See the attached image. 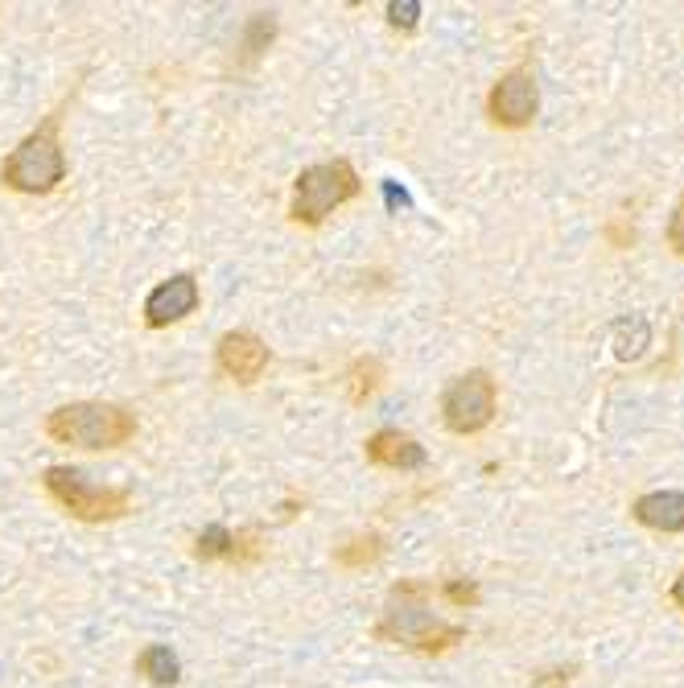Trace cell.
I'll return each instance as SVG.
<instances>
[{
	"instance_id": "cell-11",
	"label": "cell",
	"mask_w": 684,
	"mask_h": 688,
	"mask_svg": "<svg viewBox=\"0 0 684 688\" xmlns=\"http://www.w3.org/2000/svg\"><path fill=\"white\" fill-rule=\"evenodd\" d=\"M631 520L647 532L680 536L684 532V491H647L631 503Z\"/></svg>"
},
{
	"instance_id": "cell-18",
	"label": "cell",
	"mask_w": 684,
	"mask_h": 688,
	"mask_svg": "<svg viewBox=\"0 0 684 688\" xmlns=\"http://www.w3.org/2000/svg\"><path fill=\"white\" fill-rule=\"evenodd\" d=\"M441 598L466 610V606H478V586L470 577H446V581H441Z\"/></svg>"
},
{
	"instance_id": "cell-16",
	"label": "cell",
	"mask_w": 684,
	"mask_h": 688,
	"mask_svg": "<svg viewBox=\"0 0 684 688\" xmlns=\"http://www.w3.org/2000/svg\"><path fill=\"white\" fill-rule=\"evenodd\" d=\"M272 38H277V17H272V13H252V21L244 29V42H239V50H244V54H239V62H244V66L256 62L268 50Z\"/></svg>"
},
{
	"instance_id": "cell-19",
	"label": "cell",
	"mask_w": 684,
	"mask_h": 688,
	"mask_svg": "<svg viewBox=\"0 0 684 688\" xmlns=\"http://www.w3.org/2000/svg\"><path fill=\"white\" fill-rule=\"evenodd\" d=\"M388 21H392V29L413 33L417 21H421V0H392V5H388Z\"/></svg>"
},
{
	"instance_id": "cell-9",
	"label": "cell",
	"mask_w": 684,
	"mask_h": 688,
	"mask_svg": "<svg viewBox=\"0 0 684 688\" xmlns=\"http://www.w3.org/2000/svg\"><path fill=\"white\" fill-rule=\"evenodd\" d=\"M198 281L194 277H169V281H161L153 293H149V301H145V322L153 326V330H165V326H174V322H182V318H190L194 309H198Z\"/></svg>"
},
{
	"instance_id": "cell-3",
	"label": "cell",
	"mask_w": 684,
	"mask_h": 688,
	"mask_svg": "<svg viewBox=\"0 0 684 688\" xmlns=\"http://www.w3.org/2000/svg\"><path fill=\"white\" fill-rule=\"evenodd\" d=\"M62 178H66V153L58 141V112H54L38 132H29L5 157L0 182L17 194H50V190H58Z\"/></svg>"
},
{
	"instance_id": "cell-12",
	"label": "cell",
	"mask_w": 684,
	"mask_h": 688,
	"mask_svg": "<svg viewBox=\"0 0 684 688\" xmlns=\"http://www.w3.org/2000/svg\"><path fill=\"white\" fill-rule=\"evenodd\" d=\"M367 458L384 470H417V466H425V445L413 433L380 429L367 437Z\"/></svg>"
},
{
	"instance_id": "cell-17",
	"label": "cell",
	"mask_w": 684,
	"mask_h": 688,
	"mask_svg": "<svg viewBox=\"0 0 684 688\" xmlns=\"http://www.w3.org/2000/svg\"><path fill=\"white\" fill-rule=\"evenodd\" d=\"M643 351H647V322L643 318L614 322V355H619V359H639Z\"/></svg>"
},
{
	"instance_id": "cell-4",
	"label": "cell",
	"mask_w": 684,
	"mask_h": 688,
	"mask_svg": "<svg viewBox=\"0 0 684 688\" xmlns=\"http://www.w3.org/2000/svg\"><path fill=\"white\" fill-rule=\"evenodd\" d=\"M363 190L355 165L347 157L334 161H318L310 169H301L293 182V202H289V219L301 227H318L326 223V215H334L342 202H351Z\"/></svg>"
},
{
	"instance_id": "cell-14",
	"label": "cell",
	"mask_w": 684,
	"mask_h": 688,
	"mask_svg": "<svg viewBox=\"0 0 684 688\" xmlns=\"http://www.w3.org/2000/svg\"><path fill=\"white\" fill-rule=\"evenodd\" d=\"M384 384V363L375 359V355H363L351 363L347 371V392H351V404H367L375 392H380Z\"/></svg>"
},
{
	"instance_id": "cell-2",
	"label": "cell",
	"mask_w": 684,
	"mask_h": 688,
	"mask_svg": "<svg viewBox=\"0 0 684 688\" xmlns=\"http://www.w3.org/2000/svg\"><path fill=\"white\" fill-rule=\"evenodd\" d=\"M46 433L58 445H75V450H116L136 433V417L120 404L79 400L54 408L46 417Z\"/></svg>"
},
{
	"instance_id": "cell-7",
	"label": "cell",
	"mask_w": 684,
	"mask_h": 688,
	"mask_svg": "<svg viewBox=\"0 0 684 688\" xmlns=\"http://www.w3.org/2000/svg\"><path fill=\"white\" fill-rule=\"evenodd\" d=\"M536 108H540V87L532 66H511L487 95V116L499 128H528L536 120Z\"/></svg>"
},
{
	"instance_id": "cell-5",
	"label": "cell",
	"mask_w": 684,
	"mask_h": 688,
	"mask_svg": "<svg viewBox=\"0 0 684 688\" xmlns=\"http://www.w3.org/2000/svg\"><path fill=\"white\" fill-rule=\"evenodd\" d=\"M42 483L83 524H112V520H124V515L132 511V495L124 487H95L71 466H50Z\"/></svg>"
},
{
	"instance_id": "cell-20",
	"label": "cell",
	"mask_w": 684,
	"mask_h": 688,
	"mask_svg": "<svg viewBox=\"0 0 684 688\" xmlns=\"http://www.w3.org/2000/svg\"><path fill=\"white\" fill-rule=\"evenodd\" d=\"M668 248H672L676 256H684V194L676 198L672 215H668Z\"/></svg>"
},
{
	"instance_id": "cell-13",
	"label": "cell",
	"mask_w": 684,
	"mask_h": 688,
	"mask_svg": "<svg viewBox=\"0 0 684 688\" xmlns=\"http://www.w3.org/2000/svg\"><path fill=\"white\" fill-rule=\"evenodd\" d=\"M380 557H384V536L380 532H359L347 544H338V553H334V561L342 569H367V565H375Z\"/></svg>"
},
{
	"instance_id": "cell-10",
	"label": "cell",
	"mask_w": 684,
	"mask_h": 688,
	"mask_svg": "<svg viewBox=\"0 0 684 688\" xmlns=\"http://www.w3.org/2000/svg\"><path fill=\"white\" fill-rule=\"evenodd\" d=\"M198 561H227V565H252L264 557V544L256 532H227L223 524H211L194 540Z\"/></svg>"
},
{
	"instance_id": "cell-1",
	"label": "cell",
	"mask_w": 684,
	"mask_h": 688,
	"mask_svg": "<svg viewBox=\"0 0 684 688\" xmlns=\"http://www.w3.org/2000/svg\"><path fill=\"white\" fill-rule=\"evenodd\" d=\"M375 639L400 643L408 651H421V656H446L450 647L466 639V627L433 618L425 581H396L388 590V606L380 614V623H375Z\"/></svg>"
},
{
	"instance_id": "cell-15",
	"label": "cell",
	"mask_w": 684,
	"mask_h": 688,
	"mask_svg": "<svg viewBox=\"0 0 684 688\" xmlns=\"http://www.w3.org/2000/svg\"><path fill=\"white\" fill-rule=\"evenodd\" d=\"M136 668H141V676L145 680H153V684H178V676H182V664H178V656L169 647H161V643H153V647H145L141 651V660H136Z\"/></svg>"
},
{
	"instance_id": "cell-22",
	"label": "cell",
	"mask_w": 684,
	"mask_h": 688,
	"mask_svg": "<svg viewBox=\"0 0 684 688\" xmlns=\"http://www.w3.org/2000/svg\"><path fill=\"white\" fill-rule=\"evenodd\" d=\"M668 598H672V606L684 614V569L676 573V581H672V590H668Z\"/></svg>"
},
{
	"instance_id": "cell-21",
	"label": "cell",
	"mask_w": 684,
	"mask_h": 688,
	"mask_svg": "<svg viewBox=\"0 0 684 688\" xmlns=\"http://www.w3.org/2000/svg\"><path fill=\"white\" fill-rule=\"evenodd\" d=\"M573 680V668H557V672H544V676H536L532 684L536 688H565Z\"/></svg>"
},
{
	"instance_id": "cell-6",
	"label": "cell",
	"mask_w": 684,
	"mask_h": 688,
	"mask_svg": "<svg viewBox=\"0 0 684 688\" xmlns=\"http://www.w3.org/2000/svg\"><path fill=\"white\" fill-rule=\"evenodd\" d=\"M495 408H499L495 380L487 371H466L446 388V396H441V421H446L450 433L470 437V433H483L495 421Z\"/></svg>"
},
{
	"instance_id": "cell-8",
	"label": "cell",
	"mask_w": 684,
	"mask_h": 688,
	"mask_svg": "<svg viewBox=\"0 0 684 688\" xmlns=\"http://www.w3.org/2000/svg\"><path fill=\"white\" fill-rule=\"evenodd\" d=\"M215 359H219V371L231 375L235 384H256L260 375L268 371V359L272 355L264 347V338H256L252 330H231V334L219 338Z\"/></svg>"
}]
</instances>
